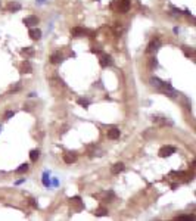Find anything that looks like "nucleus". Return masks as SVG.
<instances>
[{"label":"nucleus","instance_id":"obj_14","mask_svg":"<svg viewBox=\"0 0 196 221\" xmlns=\"http://www.w3.org/2000/svg\"><path fill=\"white\" fill-rule=\"evenodd\" d=\"M154 121L156 122V124H159V125H171L170 121H167V119L162 118V117H161V118H159V117H155Z\"/></svg>","mask_w":196,"mask_h":221},{"label":"nucleus","instance_id":"obj_12","mask_svg":"<svg viewBox=\"0 0 196 221\" xmlns=\"http://www.w3.org/2000/svg\"><path fill=\"white\" fill-rule=\"evenodd\" d=\"M31 63L28 62V60H24L22 63H21V71L22 72H25V74H28V72H31Z\"/></svg>","mask_w":196,"mask_h":221},{"label":"nucleus","instance_id":"obj_22","mask_svg":"<svg viewBox=\"0 0 196 221\" xmlns=\"http://www.w3.org/2000/svg\"><path fill=\"white\" fill-rule=\"evenodd\" d=\"M13 114H15V112H12V111H9V112H6V114H5V118L8 119L9 117H12V115H13Z\"/></svg>","mask_w":196,"mask_h":221},{"label":"nucleus","instance_id":"obj_17","mask_svg":"<svg viewBox=\"0 0 196 221\" xmlns=\"http://www.w3.org/2000/svg\"><path fill=\"white\" fill-rule=\"evenodd\" d=\"M176 220H179V221H181V220H195V215H179Z\"/></svg>","mask_w":196,"mask_h":221},{"label":"nucleus","instance_id":"obj_15","mask_svg":"<svg viewBox=\"0 0 196 221\" xmlns=\"http://www.w3.org/2000/svg\"><path fill=\"white\" fill-rule=\"evenodd\" d=\"M38 156H40V152H38V149H33L31 152H30V158H31V161L35 162L38 159Z\"/></svg>","mask_w":196,"mask_h":221},{"label":"nucleus","instance_id":"obj_21","mask_svg":"<svg viewBox=\"0 0 196 221\" xmlns=\"http://www.w3.org/2000/svg\"><path fill=\"white\" fill-rule=\"evenodd\" d=\"M183 52H184V53H186L187 56H193V52L190 50V49H189L187 46H183Z\"/></svg>","mask_w":196,"mask_h":221},{"label":"nucleus","instance_id":"obj_18","mask_svg":"<svg viewBox=\"0 0 196 221\" xmlns=\"http://www.w3.org/2000/svg\"><path fill=\"white\" fill-rule=\"evenodd\" d=\"M77 102L80 103V105H83L84 108H87V106H89V100H87V99H83V97H80Z\"/></svg>","mask_w":196,"mask_h":221},{"label":"nucleus","instance_id":"obj_19","mask_svg":"<svg viewBox=\"0 0 196 221\" xmlns=\"http://www.w3.org/2000/svg\"><path fill=\"white\" fill-rule=\"evenodd\" d=\"M158 65V60H156V58H151V60H149V67L151 68H155Z\"/></svg>","mask_w":196,"mask_h":221},{"label":"nucleus","instance_id":"obj_13","mask_svg":"<svg viewBox=\"0 0 196 221\" xmlns=\"http://www.w3.org/2000/svg\"><path fill=\"white\" fill-rule=\"evenodd\" d=\"M89 31L87 30H84V28H72V35H75V37H78V35H84L87 34Z\"/></svg>","mask_w":196,"mask_h":221},{"label":"nucleus","instance_id":"obj_5","mask_svg":"<svg viewBox=\"0 0 196 221\" xmlns=\"http://www.w3.org/2000/svg\"><path fill=\"white\" fill-rule=\"evenodd\" d=\"M117 9H118V12H122V13L127 12L128 9H130V0H119Z\"/></svg>","mask_w":196,"mask_h":221},{"label":"nucleus","instance_id":"obj_1","mask_svg":"<svg viewBox=\"0 0 196 221\" xmlns=\"http://www.w3.org/2000/svg\"><path fill=\"white\" fill-rule=\"evenodd\" d=\"M162 46V43L159 38H154V40H151V43L147 44V47H146V53H155V52L159 50V47Z\"/></svg>","mask_w":196,"mask_h":221},{"label":"nucleus","instance_id":"obj_4","mask_svg":"<svg viewBox=\"0 0 196 221\" xmlns=\"http://www.w3.org/2000/svg\"><path fill=\"white\" fill-rule=\"evenodd\" d=\"M112 63H114V60L109 55H106V53H103L102 56H100V65L102 67H111Z\"/></svg>","mask_w":196,"mask_h":221},{"label":"nucleus","instance_id":"obj_20","mask_svg":"<svg viewBox=\"0 0 196 221\" xmlns=\"http://www.w3.org/2000/svg\"><path fill=\"white\" fill-rule=\"evenodd\" d=\"M106 209H105V208H99V209H97V211H96V215H97V217H100V215H106Z\"/></svg>","mask_w":196,"mask_h":221},{"label":"nucleus","instance_id":"obj_7","mask_svg":"<svg viewBox=\"0 0 196 221\" xmlns=\"http://www.w3.org/2000/svg\"><path fill=\"white\" fill-rule=\"evenodd\" d=\"M62 60H64V55H62L60 52H55V53L50 56V62H52V63H60Z\"/></svg>","mask_w":196,"mask_h":221},{"label":"nucleus","instance_id":"obj_6","mask_svg":"<svg viewBox=\"0 0 196 221\" xmlns=\"http://www.w3.org/2000/svg\"><path fill=\"white\" fill-rule=\"evenodd\" d=\"M24 24H25V25H28V27H34V25H37V24H38V18L34 16V15L27 16V18H24Z\"/></svg>","mask_w":196,"mask_h":221},{"label":"nucleus","instance_id":"obj_8","mask_svg":"<svg viewBox=\"0 0 196 221\" xmlns=\"http://www.w3.org/2000/svg\"><path fill=\"white\" fill-rule=\"evenodd\" d=\"M30 37H31L33 40H40L42 30H38V28H30Z\"/></svg>","mask_w":196,"mask_h":221},{"label":"nucleus","instance_id":"obj_11","mask_svg":"<svg viewBox=\"0 0 196 221\" xmlns=\"http://www.w3.org/2000/svg\"><path fill=\"white\" fill-rule=\"evenodd\" d=\"M108 137H109L111 140H117L119 137V130L118 128H111V130L108 131Z\"/></svg>","mask_w":196,"mask_h":221},{"label":"nucleus","instance_id":"obj_3","mask_svg":"<svg viewBox=\"0 0 196 221\" xmlns=\"http://www.w3.org/2000/svg\"><path fill=\"white\" fill-rule=\"evenodd\" d=\"M21 8H22L21 3H19V2H15V0L8 2V5H6V10H9V12H18Z\"/></svg>","mask_w":196,"mask_h":221},{"label":"nucleus","instance_id":"obj_10","mask_svg":"<svg viewBox=\"0 0 196 221\" xmlns=\"http://www.w3.org/2000/svg\"><path fill=\"white\" fill-rule=\"evenodd\" d=\"M122 170H124V164H122V162H117V164H114L112 168H111L112 174H119Z\"/></svg>","mask_w":196,"mask_h":221},{"label":"nucleus","instance_id":"obj_2","mask_svg":"<svg viewBox=\"0 0 196 221\" xmlns=\"http://www.w3.org/2000/svg\"><path fill=\"white\" fill-rule=\"evenodd\" d=\"M176 152V147L174 146H162L161 149H159V156L161 158H168V156H171L172 153Z\"/></svg>","mask_w":196,"mask_h":221},{"label":"nucleus","instance_id":"obj_9","mask_svg":"<svg viewBox=\"0 0 196 221\" xmlns=\"http://www.w3.org/2000/svg\"><path fill=\"white\" fill-rule=\"evenodd\" d=\"M64 161L67 162V164H74V162L77 161V155H75V153H71V152L65 153V155H64Z\"/></svg>","mask_w":196,"mask_h":221},{"label":"nucleus","instance_id":"obj_16","mask_svg":"<svg viewBox=\"0 0 196 221\" xmlns=\"http://www.w3.org/2000/svg\"><path fill=\"white\" fill-rule=\"evenodd\" d=\"M28 168H30V167H28V164H22L19 168H16V172H18V174H24V172H27V171H28Z\"/></svg>","mask_w":196,"mask_h":221}]
</instances>
